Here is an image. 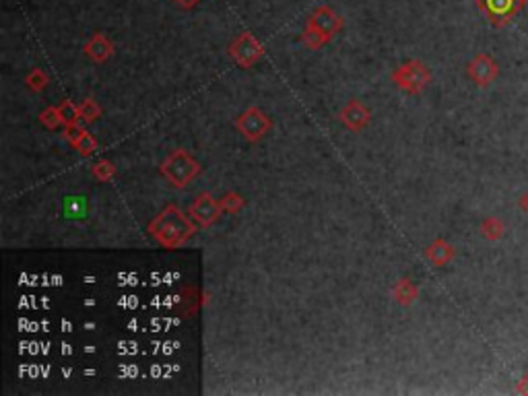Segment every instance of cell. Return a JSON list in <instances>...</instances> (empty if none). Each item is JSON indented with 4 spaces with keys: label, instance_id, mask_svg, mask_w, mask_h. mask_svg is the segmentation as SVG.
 <instances>
[{
    "label": "cell",
    "instance_id": "cell-1",
    "mask_svg": "<svg viewBox=\"0 0 528 396\" xmlns=\"http://www.w3.org/2000/svg\"><path fill=\"white\" fill-rule=\"evenodd\" d=\"M528 0H477V6L485 13L493 27H508L512 19L524 9Z\"/></svg>",
    "mask_w": 528,
    "mask_h": 396
},
{
    "label": "cell",
    "instance_id": "cell-4",
    "mask_svg": "<svg viewBox=\"0 0 528 396\" xmlns=\"http://www.w3.org/2000/svg\"><path fill=\"white\" fill-rule=\"evenodd\" d=\"M312 23L324 33L326 38L328 36H332L339 27H341V19L330 11V9H326V6H322V9H318L316 11V15L312 17Z\"/></svg>",
    "mask_w": 528,
    "mask_h": 396
},
{
    "label": "cell",
    "instance_id": "cell-5",
    "mask_svg": "<svg viewBox=\"0 0 528 396\" xmlns=\"http://www.w3.org/2000/svg\"><path fill=\"white\" fill-rule=\"evenodd\" d=\"M481 233H483V237L489 240V242H497L500 237H504L506 225H504L497 217H487V219L481 223Z\"/></svg>",
    "mask_w": 528,
    "mask_h": 396
},
{
    "label": "cell",
    "instance_id": "cell-10",
    "mask_svg": "<svg viewBox=\"0 0 528 396\" xmlns=\"http://www.w3.org/2000/svg\"><path fill=\"white\" fill-rule=\"evenodd\" d=\"M180 4H184V6H192V4H196L199 0H178Z\"/></svg>",
    "mask_w": 528,
    "mask_h": 396
},
{
    "label": "cell",
    "instance_id": "cell-6",
    "mask_svg": "<svg viewBox=\"0 0 528 396\" xmlns=\"http://www.w3.org/2000/svg\"><path fill=\"white\" fill-rule=\"evenodd\" d=\"M427 256H429L435 264H446V262H450V260L454 258V248L448 246L446 242L438 240V242L427 250Z\"/></svg>",
    "mask_w": 528,
    "mask_h": 396
},
{
    "label": "cell",
    "instance_id": "cell-7",
    "mask_svg": "<svg viewBox=\"0 0 528 396\" xmlns=\"http://www.w3.org/2000/svg\"><path fill=\"white\" fill-rule=\"evenodd\" d=\"M87 50H89L95 58H105L107 52H110V46H107V42L103 40L102 36H95V38L91 40V43L87 46Z\"/></svg>",
    "mask_w": 528,
    "mask_h": 396
},
{
    "label": "cell",
    "instance_id": "cell-3",
    "mask_svg": "<svg viewBox=\"0 0 528 396\" xmlns=\"http://www.w3.org/2000/svg\"><path fill=\"white\" fill-rule=\"evenodd\" d=\"M427 79H429V75H427V70L423 64L413 63V64H406V66H403L401 83H403V87H406V89H415V91H419V89L427 83Z\"/></svg>",
    "mask_w": 528,
    "mask_h": 396
},
{
    "label": "cell",
    "instance_id": "cell-8",
    "mask_svg": "<svg viewBox=\"0 0 528 396\" xmlns=\"http://www.w3.org/2000/svg\"><path fill=\"white\" fill-rule=\"evenodd\" d=\"M516 392L518 395H528V374L518 382V386H516Z\"/></svg>",
    "mask_w": 528,
    "mask_h": 396
},
{
    "label": "cell",
    "instance_id": "cell-2",
    "mask_svg": "<svg viewBox=\"0 0 528 396\" xmlns=\"http://www.w3.org/2000/svg\"><path fill=\"white\" fill-rule=\"evenodd\" d=\"M497 73L500 66L489 54H479L472 58V63H468V77L479 87H487L493 83L497 79Z\"/></svg>",
    "mask_w": 528,
    "mask_h": 396
},
{
    "label": "cell",
    "instance_id": "cell-9",
    "mask_svg": "<svg viewBox=\"0 0 528 396\" xmlns=\"http://www.w3.org/2000/svg\"><path fill=\"white\" fill-rule=\"evenodd\" d=\"M518 207H520V209L524 210V213L528 215V190L522 194V196H520V198H518Z\"/></svg>",
    "mask_w": 528,
    "mask_h": 396
}]
</instances>
